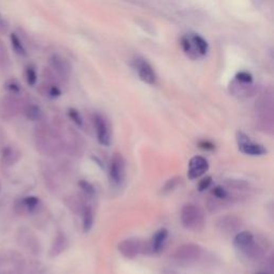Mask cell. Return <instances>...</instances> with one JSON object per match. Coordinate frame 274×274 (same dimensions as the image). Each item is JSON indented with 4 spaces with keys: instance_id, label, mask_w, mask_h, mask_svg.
I'll list each match as a JSON object with an SVG mask.
<instances>
[{
    "instance_id": "1",
    "label": "cell",
    "mask_w": 274,
    "mask_h": 274,
    "mask_svg": "<svg viewBox=\"0 0 274 274\" xmlns=\"http://www.w3.org/2000/svg\"><path fill=\"white\" fill-rule=\"evenodd\" d=\"M35 142L38 151L45 157H55L59 156L63 150L59 133L46 124L37 126Z\"/></svg>"
},
{
    "instance_id": "2",
    "label": "cell",
    "mask_w": 274,
    "mask_h": 274,
    "mask_svg": "<svg viewBox=\"0 0 274 274\" xmlns=\"http://www.w3.org/2000/svg\"><path fill=\"white\" fill-rule=\"evenodd\" d=\"M180 221L182 226L191 232H200L206 225L205 213L195 203H187L182 207Z\"/></svg>"
},
{
    "instance_id": "3",
    "label": "cell",
    "mask_w": 274,
    "mask_h": 274,
    "mask_svg": "<svg viewBox=\"0 0 274 274\" xmlns=\"http://www.w3.org/2000/svg\"><path fill=\"white\" fill-rule=\"evenodd\" d=\"M202 255V248L195 243H184L178 246L174 254L173 258L181 264H192L198 261Z\"/></svg>"
},
{
    "instance_id": "4",
    "label": "cell",
    "mask_w": 274,
    "mask_h": 274,
    "mask_svg": "<svg viewBox=\"0 0 274 274\" xmlns=\"http://www.w3.org/2000/svg\"><path fill=\"white\" fill-rule=\"evenodd\" d=\"M110 181L115 187H120L125 179V160L119 152H115L112 157L108 168Z\"/></svg>"
},
{
    "instance_id": "5",
    "label": "cell",
    "mask_w": 274,
    "mask_h": 274,
    "mask_svg": "<svg viewBox=\"0 0 274 274\" xmlns=\"http://www.w3.org/2000/svg\"><path fill=\"white\" fill-rule=\"evenodd\" d=\"M235 139H237L239 151L242 154L251 157H260L268 154L266 147L260 144L254 143L244 132L238 131L235 134Z\"/></svg>"
},
{
    "instance_id": "6",
    "label": "cell",
    "mask_w": 274,
    "mask_h": 274,
    "mask_svg": "<svg viewBox=\"0 0 274 274\" xmlns=\"http://www.w3.org/2000/svg\"><path fill=\"white\" fill-rule=\"evenodd\" d=\"M132 66L137 73L139 79L148 85H155L157 80V76L154 67L141 56L134 57Z\"/></svg>"
},
{
    "instance_id": "7",
    "label": "cell",
    "mask_w": 274,
    "mask_h": 274,
    "mask_svg": "<svg viewBox=\"0 0 274 274\" xmlns=\"http://www.w3.org/2000/svg\"><path fill=\"white\" fill-rule=\"evenodd\" d=\"M118 251L123 257L133 259L145 251V242L139 238H127L118 244Z\"/></svg>"
},
{
    "instance_id": "8",
    "label": "cell",
    "mask_w": 274,
    "mask_h": 274,
    "mask_svg": "<svg viewBox=\"0 0 274 274\" xmlns=\"http://www.w3.org/2000/svg\"><path fill=\"white\" fill-rule=\"evenodd\" d=\"M93 124L95 127V132H97L99 143L103 146H110L112 142V135L107 120L102 115L95 114L93 116Z\"/></svg>"
},
{
    "instance_id": "9",
    "label": "cell",
    "mask_w": 274,
    "mask_h": 274,
    "mask_svg": "<svg viewBox=\"0 0 274 274\" xmlns=\"http://www.w3.org/2000/svg\"><path fill=\"white\" fill-rule=\"evenodd\" d=\"M209 169V163L206 157L201 156H195L191 158L189 162V170L188 177L191 180L197 179L201 176L205 175Z\"/></svg>"
},
{
    "instance_id": "10",
    "label": "cell",
    "mask_w": 274,
    "mask_h": 274,
    "mask_svg": "<svg viewBox=\"0 0 274 274\" xmlns=\"http://www.w3.org/2000/svg\"><path fill=\"white\" fill-rule=\"evenodd\" d=\"M242 226V222L235 215H224L216 222V227L224 234H237Z\"/></svg>"
},
{
    "instance_id": "11",
    "label": "cell",
    "mask_w": 274,
    "mask_h": 274,
    "mask_svg": "<svg viewBox=\"0 0 274 274\" xmlns=\"http://www.w3.org/2000/svg\"><path fill=\"white\" fill-rule=\"evenodd\" d=\"M40 205V199L36 196H28L17 200L14 205V210L17 214L25 215L34 213Z\"/></svg>"
},
{
    "instance_id": "12",
    "label": "cell",
    "mask_w": 274,
    "mask_h": 274,
    "mask_svg": "<svg viewBox=\"0 0 274 274\" xmlns=\"http://www.w3.org/2000/svg\"><path fill=\"white\" fill-rule=\"evenodd\" d=\"M168 231L166 228H161L158 229L155 233V235H152L150 244H149V248L152 253H160L163 247L166 243V241L168 239Z\"/></svg>"
},
{
    "instance_id": "13",
    "label": "cell",
    "mask_w": 274,
    "mask_h": 274,
    "mask_svg": "<svg viewBox=\"0 0 274 274\" xmlns=\"http://www.w3.org/2000/svg\"><path fill=\"white\" fill-rule=\"evenodd\" d=\"M21 158V152L17 149L11 147V146H7L4 147L1 151V164L2 166L5 167H11L15 165Z\"/></svg>"
},
{
    "instance_id": "14",
    "label": "cell",
    "mask_w": 274,
    "mask_h": 274,
    "mask_svg": "<svg viewBox=\"0 0 274 274\" xmlns=\"http://www.w3.org/2000/svg\"><path fill=\"white\" fill-rule=\"evenodd\" d=\"M255 241L254 235L248 231H242L235 234L234 238V245L238 248L239 252H242L247 246H250Z\"/></svg>"
},
{
    "instance_id": "15",
    "label": "cell",
    "mask_w": 274,
    "mask_h": 274,
    "mask_svg": "<svg viewBox=\"0 0 274 274\" xmlns=\"http://www.w3.org/2000/svg\"><path fill=\"white\" fill-rule=\"evenodd\" d=\"M67 246H68V241H67L66 235L60 233L56 235V238L52 244V247H50L49 255L52 257L58 256V255H60L63 251L66 250Z\"/></svg>"
},
{
    "instance_id": "16",
    "label": "cell",
    "mask_w": 274,
    "mask_h": 274,
    "mask_svg": "<svg viewBox=\"0 0 274 274\" xmlns=\"http://www.w3.org/2000/svg\"><path fill=\"white\" fill-rule=\"evenodd\" d=\"M82 213V232L88 233L91 231L94 222V215L92 208L88 205H85L81 210Z\"/></svg>"
},
{
    "instance_id": "17",
    "label": "cell",
    "mask_w": 274,
    "mask_h": 274,
    "mask_svg": "<svg viewBox=\"0 0 274 274\" xmlns=\"http://www.w3.org/2000/svg\"><path fill=\"white\" fill-rule=\"evenodd\" d=\"M180 44H181V47L183 49V52L186 53L190 57V58L196 59L197 57H198V55H197V52H196L195 45H194V42L192 40V37H191V35L183 36L181 38Z\"/></svg>"
},
{
    "instance_id": "18",
    "label": "cell",
    "mask_w": 274,
    "mask_h": 274,
    "mask_svg": "<svg viewBox=\"0 0 274 274\" xmlns=\"http://www.w3.org/2000/svg\"><path fill=\"white\" fill-rule=\"evenodd\" d=\"M191 37H192V40L194 42V45H195L196 52H197V55H198V57L199 56H201V57L206 56L209 52L208 42L199 35L193 34V35H191Z\"/></svg>"
},
{
    "instance_id": "19",
    "label": "cell",
    "mask_w": 274,
    "mask_h": 274,
    "mask_svg": "<svg viewBox=\"0 0 274 274\" xmlns=\"http://www.w3.org/2000/svg\"><path fill=\"white\" fill-rule=\"evenodd\" d=\"M24 114L31 121H40L43 117L41 108L36 104H30L25 107Z\"/></svg>"
},
{
    "instance_id": "20",
    "label": "cell",
    "mask_w": 274,
    "mask_h": 274,
    "mask_svg": "<svg viewBox=\"0 0 274 274\" xmlns=\"http://www.w3.org/2000/svg\"><path fill=\"white\" fill-rule=\"evenodd\" d=\"M11 43H12V47H13L16 54L23 55V56L26 55V49H25L21 39L17 37L16 34L11 35Z\"/></svg>"
},
{
    "instance_id": "21",
    "label": "cell",
    "mask_w": 274,
    "mask_h": 274,
    "mask_svg": "<svg viewBox=\"0 0 274 274\" xmlns=\"http://www.w3.org/2000/svg\"><path fill=\"white\" fill-rule=\"evenodd\" d=\"M180 182H181V178H179V177L171 178V179L167 180L166 182L164 183V186L162 188V192L165 193V194L173 192V191L175 190V188H177L178 186H179Z\"/></svg>"
},
{
    "instance_id": "22",
    "label": "cell",
    "mask_w": 274,
    "mask_h": 274,
    "mask_svg": "<svg viewBox=\"0 0 274 274\" xmlns=\"http://www.w3.org/2000/svg\"><path fill=\"white\" fill-rule=\"evenodd\" d=\"M212 195L214 196L215 199H219V200H226L228 199V196L229 193L226 191V189L222 186H218V187H214V189L211 191Z\"/></svg>"
},
{
    "instance_id": "23",
    "label": "cell",
    "mask_w": 274,
    "mask_h": 274,
    "mask_svg": "<svg viewBox=\"0 0 274 274\" xmlns=\"http://www.w3.org/2000/svg\"><path fill=\"white\" fill-rule=\"evenodd\" d=\"M235 78L238 82H240V84H243V85H251L253 82L252 74L248 72H244V71L239 72L237 75H235Z\"/></svg>"
},
{
    "instance_id": "24",
    "label": "cell",
    "mask_w": 274,
    "mask_h": 274,
    "mask_svg": "<svg viewBox=\"0 0 274 274\" xmlns=\"http://www.w3.org/2000/svg\"><path fill=\"white\" fill-rule=\"evenodd\" d=\"M25 76H26V80H27V84L29 86H34L36 85L37 79H38V75L35 68L33 67H28L26 69V71H25Z\"/></svg>"
},
{
    "instance_id": "25",
    "label": "cell",
    "mask_w": 274,
    "mask_h": 274,
    "mask_svg": "<svg viewBox=\"0 0 274 274\" xmlns=\"http://www.w3.org/2000/svg\"><path fill=\"white\" fill-rule=\"evenodd\" d=\"M226 187L238 191H244L248 188V183L242 180H229L226 182Z\"/></svg>"
},
{
    "instance_id": "26",
    "label": "cell",
    "mask_w": 274,
    "mask_h": 274,
    "mask_svg": "<svg viewBox=\"0 0 274 274\" xmlns=\"http://www.w3.org/2000/svg\"><path fill=\"white\" fill-rule=\"evenodd\" d=\"M68 116L76 125L82 126V118L80 116V114L76 110H74V108H70V110L68 111Z\"/></svg>"
},
{
    "instance_id": "27",
    "label": "cell",
    "mask_w": 274,
    "mask_h": 274,
    "mask_svg": "<svg viewBox=\"0 0 274 274\" xmlns=\"http://www.w3.org/2000/svg\"><path fill=\"white\" fill-rule=\"evenodd\" d=\"M78 186L79 188L82 190V192H84L85 194H87L88 196H93L94 195V188L91 183H89L88 181L86 180H80L78 182Z\"/></svg>"
},
{
    "instance_id": "28",
    "label": "cell",
    "mask_w": 274,
    "mask_h": 274,
    "mask_svg": "<svg viewBox=\"0 0 274 274\" xmlns=\"http://www.w3.org/2000/svg\"><path fill=\"white\" fill-rule=\"evenodd\" d=\"M213 180H212V177L207 176L205 178H202V179L199 181L198 186H197V190H198V192H205L206 190H208L210 187H211Z\"/></svg>"
},
{
    "instance_id": "29",
    "label": "cell",
    "mask_w": 274,
    "mask_h": 274,
    "mask_svg": "<svg viewBox=\"0 0 274 274\" xmlns=\"http://www.w3.org/2000/svg\"><path fill=\"white\" fill-rule=\"evenodd\" d=\"M198 147L201 148L202 150H205V151H206V150H207V151H212V150H214L215 146H214L213 143L209 142V141H201V142H199V144H198Z\"/></svg>"
},
{
    "instance_id": "30",
    "label": "cell",
    "mask_w": 274,
    "mask_h": 274,
    "mask_svg": "<svg viewBox=\"0 0 274 274\" xmlns=\"http://www.w3.org/2000/svg\"><path fill=\"white\" fill-rule=\"evenodd\" d=\"M48 93H49V95L52 98H58L59 95L61 94V91L57 87H52V88L49 89V92Z\"/></svg>"
},
{
    "instance_id": "31",
    "label": "cell",
    "mask_w": 274,
    "mask_h": 274,
    "mask_svg": "<svg viewBox=\"0 0 274 274\" xmlns=\"http://www.w3.org/2000/svg\"><path fill=\"white\" fill-rule=\"evenodd\" d=\"M7 87H8V89L10 91H13L14 93H16V92H18L20 91V87H18V85H16V84H14V82H11V84L9 85H7Z\"/></svg>"
},
{
    "instance_id": "32",
    "label": "cell",
    "mask_w": 274,
    "mask_h": 274,
    "mask_svg": "<svg viewBox=\"0 0 274 274\" xmlns=\"http://www.w3.org/2000/svg\"><path fill=\"white\" fill-rule=\"evenodd\" d=\"M7 28H8L7 23H5V21L3 20L2 16L0 15V31H2V33H3V31L7 30Z\"/></svg>"
},
{
    "instance_id": "33",
    "label": "cell",
    "mask_w": 274,
    "mask_h": 274,
    "mask_svg": "<svg viewBox=\"0 0 274 274\" xmlns=\"http://www.w3.org/2000/svg\"><path fill=\"white\" fill-rule=\"evenodd\" d=\"M258 274H265V273H258Z\"/></svg>"
},
{
    "instance_id": "34",
    "label": "cell",
    "mask_w": 274,
    "mask_h": 274,
    "mask_svg": "<svg viewBox=\"0 0 274 274\" xmlns=\"http://www.w3.org/2000/svg\"><path fill=\"white\" fill-rule=\"evenodd\" d=\"M0 189H1V186H0Z\"/></svg>"
}]
</instances>
